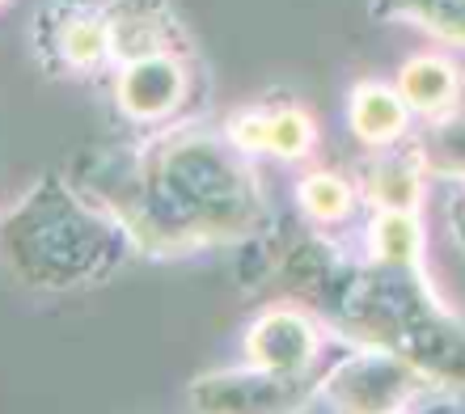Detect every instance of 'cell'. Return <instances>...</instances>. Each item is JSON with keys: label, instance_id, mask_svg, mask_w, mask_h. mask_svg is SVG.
<instances>
[{"label": "cell", "instance_id": "1", "mask_svg": "<svg viewBox=\"0 0 465 414\" xmlns=\"http://www.w3.org/2000/svg\"><path fill=\"white\" fill-rule=\"evenodd\" d=\"M94 191L127 220L140 254L165 262L250 245L271 224L254 157L199 114L153 127Z\"/></svg>", "mask_w": 465, "mask_h": 414}, {"label": "cell", "instance_id": "2", "mask_svg": "<svg viewBox=\"0 0 465 414\" xmlns=\"http://www.w3.org/2000/svg\"><path fill=\"white\" fill-rule=\"evenodd\" d=\"M313 254L296 283L339 339L385 347L428 377L465 389V317L436 292L428 267L347 258L331 242H318Z\"/></svg>", "mask_w": 465, "mask_h": 414}, {"label": "cell", "instance_id": "3", "mask_svg": "<svg viewBox=\"0 0 465 414\" xmlns=\"http://www.w3.org/2000/svg\"><path fill=\"white\" fill-rule=\"evenodd\" d=\"M140 258L127 220L94 186L43 173L0 216V267L30 292H89Z\"/></svg>", "mask_w": 465, "mask_h": 414}, {"label": "cell", "instance_id": "4", "mask_svg": "<svg viewBox=\"0 0 465 414\" xmlns=\"http://www.w3.org/2000/svg\"><path fill=\"white\" fill-rule=\"evenodd\" d=\"M436 385L423 368H415L402 355L385 347L351 342L343 360L326 364V372L313 377V398L309 410L334 414H411L419 410L423 393Z\"/></svg>", "mask_w": 465, "mask_h": 414}, {"label": "cell", "instance_id": "5", "mask_svg": "<svg viewBox=\"0 0 465 414\" xmlns=\"http://www.w3.org/2000/svg\"><path fill=\"white\" fill-rule=\"evenodd\" d=\"M195 94L199 64L191 47L153 51V55H135L111 68V102L119 119L144 132L186 119L195 110Z\"/></svg>", "mask_w": 465, "mask_h": 414}, {"label": "cell", "instance_id": "6", "mask_svg": "<svg viewBox=\"0 0 465 414\" xmlns=\"http://www.w3.org/2000/svg\"><path fill=\"white\" fill-rule=\"evenodd\" d=\"M30 51L43 73L60 81H85L114 64L106 0H47L30 25Z\"/></svg>", "mask_w": 465, "mask_h": 414}, {"label": "cell", "instance_id": "7", "mask_svg": "<svg viewBox=\"0 0 465 414\" xmlns=\"http://www.w3.org/2000/svg\"><path fill=\"white\" fill-rule=\"evenodd\" d=\"M331 339L334 330H326L318 309L301 305V301H275L245 321L242 360L267 368V372H280V377L313 380Z\"/></svg>", "mask_w": 465, "mask_h": 414}, {"label": "cell", "instance_id": "8", "mask_svg": "<svg viewBox=\"0 0 465 414\" xmlns=\"http://www.w3.org/2000/svg\"><path fill=\"white\" fill-rule=\"evenodd\" d=\"M309 398H313V380L280 377L245 360L237 368L199 372L186 385V406L208 414H288L309 410Z\"/></svg>", "mask_w": 465, "mask_h": 414}, {"label": "cell", "instance_id": "9", "mask_svg": "<svg viewBox=\"0 0 465 414\" xmlns=\"http://www.w3.org/2000/svg\"><path fill=\"white\" fill-rule=\"evenodd\" d=\"M224 135L242 148L245 157H275L283 165H301L318 148V119L296 102H262L242 106L221 123Z\"/></svg>", "mask_w": 465, "mask_h": 414}, {"label": "cell", "instance_id": "10", "mask_svg": "<svg viewBox=\"0 0 465 414\" xmlns=\"http://www.w3.org/2000/svg\"><path fill=\"white\" fill-rule=\"evenodd\" d=\"M106 25H111L114 64L153 55V51L191 47V34H186L173 0H106Z\"/></svg>", "mask_w": 465, "mask_h": 414}, {"label": "cell", "instance_id": "11", "mask_svg": "<svg viewBox=\"0 0 465 414\" xmlns=\"http://www.w3.org/2000/svg\"><path fill=\"white\" fill-rule=\"evenodd\" d=\"M360 195L368 207H393V212H423L428 199V170L419 161L415 144H393V148H377L364 157L360 170Z\"/></svg>", "mask_w": 465, "mask_h": 414}, {"label": "cell", "instance_id": "12", "mask_svg": "<svg viewBox=\"0 0 465 414\" xmlns=\"http://www.w3.org/2000/svg\"><path fill=\"white\" fill-rule=\"evenodd\" d=\"M347 132L360 148L377 153V148L406 144L415 132V114L393 89V81H355L347 98Z\"/></svg>", "mask_w": 465, "mask_h": 414}, {"label": "cell", "instance_id": "13", "mask_svg": "<svg viewBox=\"0 0 465 414\" xmlns=\"http://www.w3.org/2000/svg\"><path fill=\"white\" fill-rule=\"evenodd\" d=\"M393 89L402 94L415 119H436L465 102V68L444 51H415L398 64Z\"/></svg>", "mask_w": 465, "mask_h": 414}, {"label": "cell", "instance_id": "14", "mask_svg": "<svg viewBox=\"0 0 465 414\" xmlns=\"http://www.w3.org/2000/svg\"><path fill=\"white\" fill-rule=\"evenodd\" d=\"M428 254V232L419 212H393L372 207L364 232H360V258L385 262V267H423Z\"/></svg>", "mask_w": 465, "mask_h": 414}, {"label": "cell", "instance_id": "15", "mask_svg": "<svg viewBox=\"0 0 465 414\" xmlns=\"http://www.w3.org/2000/svg\"><path fill=\"white\" fill-rule=\"evenodd\" d=\"M377 22L411 25L449 51H465V0H368Z\"/></svg>", "mask_w": 465, "mask_h": 414}, {"label": "cell", "instance_id": "16", "mask_svg": "<svg viewBox=\"0 0 465 414\" xmlns=\"http://www.w3.org/2000/svg\"><path fill=\"white\" fill-rule=\"evenodd\" d=\"M296 212L313 224V229H339V224H351L364 195H360V182L343 178L339 170H309L301 173V182L292 191Z\"/></svg>", "mask_w": 465, "mask_h": 414}, {"label": "cell", "instance_id": "17", "mask_svg": "<svg viewBox=\"0 0 465 414\" xmlns=\"http://www.w3.org/2000/svg\"><path fill=\"white\" fill-rule=\"evenodd\" d=\"M411 144H415L431 182L465 186V102L436 119H423V132Z\"/></svg>", "mask_w": 465, "mask_h": 414}, {"label": "cell", "instance_id": "18", "mask_svg": "<svg viewBox=\"0 0 465 414\" xmlns=\"http://www.w3.org/2000/svg\"><path fill=\"white\" fill-rule=\"evenodd\" d=\"M444 224H449V237L465 254V186H453V195L444 203Z\"/></svg>", "mask_w": 465, "mask_h": 414}, {"label": "cell", "instance_id": "19", "mask_svg": "<svg viewBox=\"0 0 465 414\" xmlns=\"http://www.w3.org/2000/svg\"><path fill=\"white\" fill-rule=\"evenodd\" d=\"M0 5H5V0H0Z\"/></svg>", "mask_w": 465, "mask_h": 414}]
</instances>
